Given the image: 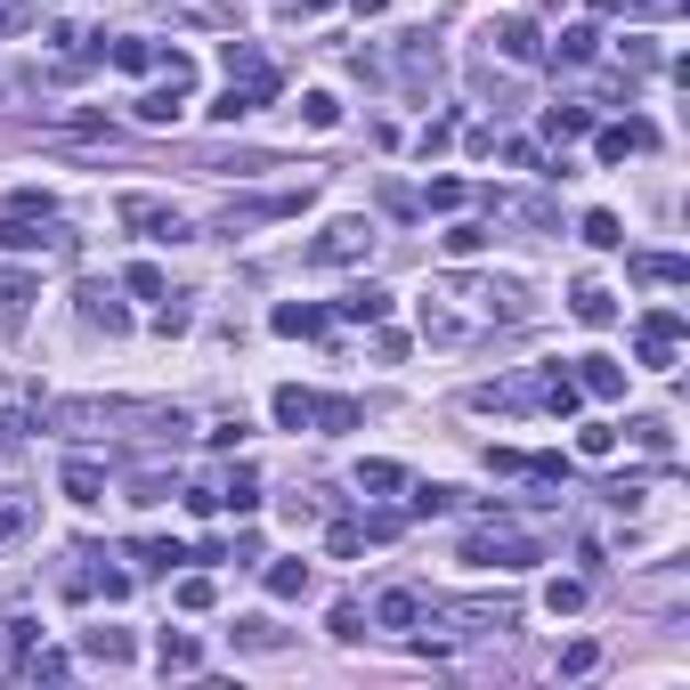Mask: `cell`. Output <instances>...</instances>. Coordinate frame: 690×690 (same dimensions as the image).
<instances>
[{
  "label": "cell",
  "instance_id": "836d02e7",
  "mask_svg": "<svg viewBox=\"0 0 690 690\" xmlns=\"http://www.w3.org/2000/svg\"><path fill=\"white\" fill-rule=\"evenodd\" d=\"M358 423H366L358 399H318V423H309V431H358Z\"/></svg>",
  "mask_w": 690,
  "mask_h": 690
},
{
  "label": "cell",
  "instance_id": "7c38bea8",
  "mask_svg": "<svg viewBox=\"0 0 690 690\" xmlns=\"http://www.w3.org/2000/svg\"><path fill=\"white\" fill-rule=\"evenodd\" d=\"M577 390H585V399H617V390H625V366L593 349V358H577Z\"/></svg>",
  "mask_w": 690,
  "mask_h": 690
},
{
  "label": "cell",
  "instance_id": "e0dca14e",
  "mask_svg": "<svg viewBox=\"0 0 690 690\" xmlns=\"http://www.w3.org/2000/svg\"><path fill=\"white\" fill-rule=\"evenodd\" d=\"M155 666H163V675H196V666H203L196 634H171V625H163V642H155Z\"/></svg>",
  "mask_w": 690,
  "mask_h": 690
},
{
  "label": "cell",
  "instance_id": "484cf974",
  "mask_svg": "<svg viewBox=\"0 0 690 690\" xmlns=\"http://www.w3.org/2000/svg\"><path fill=\"white\" fill-rule=\"evenodd\" d=\"M496 212H512L528 227H560V203H545V196H496Z\"/></svg>",
  "mask_w": 690,
  "mask_h": 690
},
{
  "label": "cell",
  "instance_id": "ee69618b",
  "mask_svg": "<svg viewBox=\"0 0 690 690\" xmlns=\"http://www.w3.org/2000/svg\"><path fill=\"white\" fill-rule=\"evenodd\" d=\"M25 438H33V423L16 407H0V455H25Z\"/></svg>",
  "mask_w": 690,
  "mask_h": 690
},
{
  "label": "cell",
  "instance_id": "b9f144b4",
  "mask_svg": "<svg viewBox=\"0 0 690 690\" xmlns=\"http://www.w3.org/2000/svg\"><path fill=\"white\" fill-rule=\"evenodd\" d=\"M122 285H131L138 301H163V292H171V285H163V268H146V260H131V268H122Z\"/></svg>",
  "mask_w": 690,
  "mask_h": 690
},
{
  "label": "cell",
  "instance_id": "816d5d0a",
  "mask_svg": "<svg viewBox=\"0 0 690 690\" xmlns=\"http://www.w3.org/2000/svg\"><path fill=\"white\" fill-rule=\"evenodd\" d=\"M447 504H455V488H414L407 496V512H447Z\"/></svg>",
  "mask_w": 690,
  "mask_h": 690
},
{
  "label": "cell",
  "instance_id": "4dcf8cb0",
  "mask_svg": "<svg viewBox=\"0 0 690 690\" xmlns=\"http://www.w3.org/2000/svg\"><path fill=\"white\" fill-rule=\"evenodd\" d=\"M81 318H90V325H107V333H122V325H131V318L114 309V292H107V285H81Z\"/></svg>",
  "mask_w": 690,
  "mask_h": 690
},
{
  "label": "cell",
  "instance_id": "7bdbcfd3",
  "mask_svg": "<svg viewBox=\"0 0 690 690\" xmlns=\"http://www.w3.org/2000/svg\"><path fill=\"white\" fill-rule=\"evenodd\" d=\"M423 203H431V212H464L471 187H464V179H431V196H423Z\"/></svg>",
  "mask_w": 690,
  "mask_h": 690
},
{
  "label": "cell",
  "instance_id": "2e32d148",
  "mask_svg": "<svg viewBox=\"0 0 690 690\" xmlns=\"http://www.w3.org/2000/svg\"><path fill=\"white\" fill-rule=\"evenodd\" d=\"M366 536H390V520H366V528H358V520H333V528H325V553L349 560V553H366Z\"/></svg>",
  "mask_w": 690,
  "mask_h": 690
},
{
  "label": "cell",
  "instance_id": "5b68a950",
  "mask_svg": "<svg viewBox=\"0 0 690 690\" xmlns=\"http://www.w3.org/2000/svg\"><path fill=\"white\" fill-rule=\"evenodd\" d=\"M374 244H382L374 220H333L325 236L309 244V260H318V268H358V260H374Z\"/></svg>",
  "mask_w": 690,
  "mask_h": 690
},
{
  "label": "cell",
  "instance_id": "1f68e13d",
  "mask_svg": "<svg viewBox=\"0 0 690 690\" xmlns=\"http://www.w3.org/2000/svg\"><path fill=\"white\" fill-rule=\"evenodd\" d=\"M268 593H277V601H301V593H309V560H268Z\"/></svg>",
  "mask_w": 690,
  "mask_h": 690
},
{
  "label": "cell",
  "instance_id": "e575fe53",
  "mask_svg": "<svg viewBox=\"0 0 690 690\" xmlns=\"http://www.w3.org/2000/svg\"><path fill=\"white\" fill-rule=\"evenodd\" d=\"M593 49H601V33H593V25H569V33L553 41V57H560V66H585Z\"/></svg>",
  "mask_w": 690,
  "mask_h": 690
},
{
  "label": "cell",
  "instance_id": "4316f807",
  "mask_svg": "<svg viewBox=\"0 0 690 690\" xmlns=\"http://www.w3.org/2000/svg\"><path fill=\"white\" fill-rule=\"evenodd\" d=\"M131 560H138V569H163V577H171L179 560H196V553H187V545H163V536H138V545H131Z\"/></svg>",
  "mask_w": 690,
  "mask_h": 690
},
{
  "label": "cell",
  "instance_id": "3957f363",
  "mask_svg": "<svg viewBox=\"0 0 690 690\" xmlns=\"http://www.w3.org/2000/svg\"><path fill=\"white\" fill-rule=\"evenodd\" d=\"M431 617L447 625V634H504V625H520V601H504V593H479V601H431Z\"/></svg>",
  "mask_w": 690,
  "mask_h": 690
},
{
  "label": "cell",
  "instance_id": "8d00e7d4",
  "mask_svg": "<svg viewBox=\"0 0 690 690\" xmlns=\"http://www.w3.org/2000/svg\"><path fill=\"white\" fill-rule=\"evenodd\" d=\"M447 253H455V260L488 253V227H479V220H455V227H447Z\"/></svg>",
  "mask_w": 690,
  "mask_h": 690
},
{
  "label": "cell",
  "instance_id": "52a82bcc",
  "mask_svg": "<svg viewBox=\"0 0 690 690\" xmlns=\"http://www.w3.org/2000/svg\"><path fill=\"white\" fill-rule=\"evenodd\" d=\"M0 253H74V236L57 220H25V212H9L0 220Z\"/></svg>",
  "mask_w": 690,
  "mask_h": 690
},
{
  "label": "cell",
  "instance_id": "44dd1931",
  "mask_svg": "<svg viewBox=\"0 0 690 690\" xmlns=\"http://www.w3.org/2000/svg\"><path fill=\"white\" fill-rule=\"evenodd\" d=\"M569 309H577V318H585V325H610V318H617V292H610V285H593V277H585V285L569 292Z\"/></svg>",
  "mask_w": 690,
  "mask_h": 690
},
{
  "label": "cell",
  "instance_id": "f1b7e54d",
  "mask_svg": "<svg viewBox=\"0 0 690 690\" xmlns=\"http://www.w3.org/2000/svg\"><path fill=\"white\" fill-rule=\"evenodd\" d=\"M268 325H277V333H325V309H309V301H277V309H268Z\"/></svg>",
  "mask_w": 690,
  "mask_h": 690
},
{
  "label": "cell",
  "instance_id": "ab89813d",
  "mask_svg": "<svg viewBox=\"0 0 690 690\" xmlns=\"http://www.w3.org/2000/svg\"><path fill=\"white\" fill-rule=\"evenodd\" d=\"M25 301H33V277H0V325L25 318Z\"/></svg>",
  "mask_w": 690,
  "mask_h": 690
},
{
  "label": "cell",
  "instance_id": "f5cc1de1",
  "mask_svg": "<svg viewBox=\"0 0 690 690\" xmlns=\"http://www.w3.org/2000/svg\"><path fill=\"white\" fill-rule=\"evenodd\" d=\"M625 9H642V16H675L682 0H625Z\"/></svg>",
  "mask_w": 690,
  "mask_h": 690
},
{
  "label": "cell",
  "instance_id": "c3c4849f",
  "mask_svg": "<svg viewBox=\"0 0 690 690\" xmlns=\"http://www.w3.org/2000/svg\"><path fill=\"white\" fill-rule=\"evenodd\" d=\"M301 114H309V131H333V122H342V107H333L325 90H309V98H301Z\"/></svg>",
  "mask_w": 690,
  "mask_h": 690
},
{
  "label": "cell",
  "instance_id": "f907efd6",
  "mask_svg": "<svg viewBox=\"0 0 690 690\" xmlns=\"http://www.w3.org/2000/svg\"><path fill=\"white\" fill-rule=\"evenodd\" d=\"M333 634H342V642H358V634H366V617H358V601H333Z\"/></svg>",
  "mask_w": 690,
  "mask_h": 690
},
{
  "label": "cell",
  "instance_id": "7dc6e473",
  "mask_svg": "<svg viewBox=\"0 0 690 690\" xmlns=\"http://www.w3.org/2000/svg\"><path fill=\"white\" fill-rule=\"evenodd\" d=\"M601 666V642H569V650H560V675H593Z\"/></svg>",
  "mask_w": 690,
  "mask_h": 690
},
{
  "label": "cell",
  "instance_id": "603a6c76",
  "mask_svg": "<svg viewBox=\"0 0 690 690\" xmlns=\"http://www.w3.org/2000/svg\"><path fill=\"white\" fill-rule=\"evenodd\" d=\"M634 277H642V285H690V260H682V253H642Z\"/></svg>",
  "mask_w": 690,
  "mask_h": 690
},
{
  "label": "cell",
  "instance_id": "6da1fadb",
  "mask_svg": "<svg viewBox=\"0 0 690 690\" xmlns=\"http://www.w3.org/2000/svg\"><path fill=\"white\" fill-rule=\"evenodd\" d=\"M520 309H528V292L512 277H471V268H455V277H431V292H423V342L464 349L479 333L512 325Z\"/></svg>",
  "mask_w": 690,
  "mask_h": 690
},
{
  "label": "cell",
  "instance_id": "83f0119b",
  "mask_svg": "<svg viewBox=\"0 0 690 690\" xmlns=\"http://www.w3.org/2000/svg\"><path fill=\"white\" fill-rule=\"evenodd\" d=\"M16 675H25V682H66L74 658L66 650H25V658H16Z\"/></svg>",
  "mask_w": 690,
  "mask_h": 690
},
{
  "label": "cell",
  "instance_id": "7402d4cb",
  "mask_svg": "<svg viewBox=\"0 0 690 690\" xmlns=\"http://www.w3.org/2000/svg\"><path fill=\"white\" fill-rule=\"evenodd\" d=\"M342 318L382 325V318H390V292H382V285H349V292H342Z\"/></svg>",
  "mask_w": 690,
  "mask_h": 690
},
{
  "label": "cell",
  "instance_id": "db71d44e",
  "mask_svg": "<svg viewBox=\"0 0 690 690\" xmlns=\"http://www.w3.org/2000/svg\"><path fill=\"white\" fill-rule=\"evenodd\" d=\"M16 25H25V9H9V0H0V33H16Z\"/></svg>",
  "mask_w": 690,
  "mask_h": 690
},
{
  "label": "cell",
  "instance_id": "277c9868",
  "mask_svg": "<svg viewBox=\"0 0 690 690\" xmlns=\"http://www.w3.org/2000/svg\"><path fill=\"white\" fill-rule=\"evenodd\" d=\"M41 423L66 431V438H107L122 423V399H49V407H41Z\"/></svg>",
  "mask_w": 690,
  "mask_h": 690
},
{
  "label": "cell",
  "instance_id": "ac0fdd59",
  "mask_svg": "<svg viewBox=\"0 0 690 690\" xmlns=\"http://www.w3.org/2000/svg\"><path fill=\"white\" fill-rule=\"evenodd\" d=\"M593 146H601V163H625V155H642V146H650V122H610Z\"/></svg>",
  "mask_w": 690,
  "mask_h": 690
},
{
  "label": "cell",
  "instance_id": "f35d334b",
  "mask_svg": "<svg viewBox=\"0 0 690 690\" xmlns=\"http://www.w3.org/2000/svg\"><path fill=\"white\" fill-rule=\"evenodd\" d=\"M236 650H285V634H277L268 617H244V625H236Z\"/></svg>",
  "mask_w": 690,
  "mask_h": 690
},
{
  "label": "cell",
  "instance_id": "9a60e30c",
  "mask_svg": "<svg viewBox=\"0 0 690 690\" xmlns=\"http://www.w3.org/2000/svg\"><path fill=\"white\" fill-rule=\"evenodd\" d=\"M57 488H66V496H74V504H98V496H107V471H98V464H90V455H74V464H66V471H57Z\"/></svg>",
  "mask_w": 690,
  "mask_h": 690
},
{
  "label": "cell",
  "instance_id": "bcb514c9",
  "mask_svg": "<svg viewBox=\"0 0 690 690\" xmlns=\"http://www.w3.org/2000/svg\"><path fill=\"white\" fill-rule=\"evenodd\" d=\"M325 512V496L318 488H301V496H285V520H292V528H309V520H318Z\"/></svg>",
  "mask_w": 690,
  "mask_h": 690
},
{
  "label": "cell",
  "instance_id": "8fae6325",
  "mask_svg": "<svg viewBox=\"0 0 690 690\" xmlns=\"http://www.w3.org/2000/svg\"><path fill=\"white\" fill-rule=\"evenodd\" d=\"M488 41L512 57V66H536V57H545V33H536L528 16H504V25H488Z\"/></svg>",
  "mask_w": 690,
  "mask_h": 690
},
{
  "label": "cell",
  "instance_id": "d6986e66",
  "mask_svg": "<svg viewBox=\"0 0 690 690\" xmlns=\"http://www.w3.org/2000/svg\"><path fill=\"white\" fill-rule=\"evenodd\" d=\"M268 407H277V423H285V431H309V423H318V390H301V382H285Z\"/></svg>",
  "mask_w": 690,
  "mask_h": 690
},
{
  "label": "cell",
  "instance_id": "8992f818",
  "mask_svg": "<svg viewBox=\"0 0 690 690\" xmlns=\"http://www.w3.org/2000/svg\"><path fill=\"white\" fill-rule=\"evenodd\" d=\"M114 220H122V227H138L146 244H179V236H187V220L171 212V203H155V196H122V203H114Z\"/></svg>",
  "mask_w": 690,
  "mask_h": 690
},
{
  "label": "cell",
  "instance_id": "5bb4252c",
  "mask_svg": "<svg viewBox=\"0 0 690 690\" xmlns=\"http://www.w3.org/2000/svg\"><path fill=\"white\" fill-rule=\"evenodd\" d=\"M131 650L138 642L122 634V625H90V634H81V658H98V666H131Z\"/></svg>",
  "mask_w": 690,
  "mask_h": 690
},
{
  "label": "cell",
  "instance_id": "d6a6232c",
  "mask_svg": "<svg viewBox=\"0 0 690 690\" xmlns=\"http://www.w3.org/2000/svg\"><path fill=\"white\" fill-rule=\"evenodd\" d=\"M390 488H407V471L382 464V455H366V464H358V496H390Z\"/></svg>",
  "mask_w": 690,
  "mask_h": 690
},
{
  "label": "cell",
  "instance_id": "ffe728a7",
  "mask_svg": "<svg viewBox=\"0 0 690 690\" xmlns=\"http://www.w3.org/2000/svg\"><path fill=\"white\" fill-rule=\"evenodd\" d=\"M212 496H220L227 512H260V471H253V464H236V471H227Z\"/></svg>",
  "mask_w": 690,
  "mask_h": 690
},
{
  "label": "cell",
  "instance_id": "7a4b0ae2",
  "mask_svg": "<svg viewBox=\"0 0 690 690\" xmlns=\"http://www.w3.org/2000/svg\"><path fill=\"white\" fill-rule=\"evenodd\" d=\"M455 560H471V569H536V560H545V545H536L528 528H512V520H479Z\"/></svg>",
  "mask_w": 690,
  "mask_h": 690
},
{
  "label": "cell",
  "instance_id": "f6af8a7d",
  "mask_svg": "<svg viewBox=\"0 0 690 690\" xmlns=\"http://www.w3.org/2000/svg\"><path fill=\"white\" fill-rule=\"evenodd\" d=\"M545 610H553V617H577V610H585V585H577V577H560L553 593H545Z\"/></svg>",
  "mask_w": 690,
  "mask_h": 690
},
{
  "label": "cell",
  "instance_id": "681fc988",
  "mask_svg": "<svg viewBox=\"0 0 690 690\" xmlns=\"http://www.w3.org/2000/svg\"><path fill=\"white\" fill-rule=\"evenodd\" d=\"M496 155H504L512 171H536V163H545V155H536V138H504V146H496Z\"/></svg>",
  "mask_w": 690,
  "mask_h": 690
},
{
  "label": "cell",
  "instance_id": "9c48e42d",
  "mask_svg": "<svg viewBox=\"0 0 690 690\" xmlns=\"http://www.w3.org/2000/svg\"><path fill=\"white\" fill-rule=\"evenodd\" d=\"M423 617H431V601L414 593V585H382V593H374V625H390V634H414Z\"/></svg>",
  "mask_w": 690,
  "mask_h": 690
},
{
  "label": "cell",
  "instance_id": "d4e9b609",
  "mask_svg": "<svg viewBox=\"0 0 690 690\" xmlns=\"http://www.w3.org/2000/svg\"><path fill=\"white\" fill-rule=\"evenodd\" d=\"M107 66H114V74H155V66H163V49H155V41H114Z\"/></svg>",
  "mask_w": 690,
  "mask_h": 690
},
{
  "label": "cell",
  "instance_id": "60d3db41",
  "mask_svg": "<svg viewBox=\"0 0 690 690\" xmlns=\"http://www.w3.org/2000/svg\"><path fill=\"white\" fill-rule=\"evenodd\" d=\"M577 455H585V464H601V455H617V431H610V423H585V431H577Z\"/></svg>",
  "mask_w": 690,
  "mask_h": 690
},
{
  "label": "cell",
  "instance_id": "f546056e",
  "mask_svg": "<svg viewBox=\"0 0 690 690\" xmlns=\"http://www.w3.org/2000/svg\"><path fill=\"white\" fill-rule=\"evenodd\" d=\"M268 74H277V66H268L253 41H227V81H268Z\"/></svg>",
  "mask_w": 690,
  "mask_h": 690
},
{
  "label": "cell",
  "instance_id": "ba28073f",
  "mask_svg": "<svg viewBox=\"0 0 690 690\" xmlns=\"http://www.w3.org/2000/svg\"><path fill=\"white\" fill-rule=\"evenodd\" d=\"M682 309H650L642 318V333H634V349H642V366H675V342H682Z\"/></svg>",
  "mask_w": 690,
  "mask_h": 690
},
{
  "label": "cell",
  "instance_id": "cb8c5ba5",
  "mask_svg": "<svg viewBox=\"0 0 690 690\" xmlns=\"http://www.w3.org/2000/svg\"><path fill=\"white\" fill-rule=\"evenodd\" d=\"M585 131H593V107H577V98H569V107H545V138L560 146V138H585Z\"/></svg>",
  "mask_w": 690,
  "mask_h": 690
},
{
  "label": "cell",
  "instance_id": "30bf717a",
  "mask_svg": "<svg viewBox=\"0 0 690 690\" xmlns=\"http://www.w3.org/2000/svg\"><path fill=\"white\" fill-rule=\"evenodd\" d=\"M33 520H41V504H33L25 488H0V553H16V545H25V536H33Z\"/></svg>",
  "mask_w": 690,
  "mask_h": 690
},
{
  "label": "cell",
  "instance_id": "74e56055",
  "mask_svg": "<svg viewBox=\"0 0 690 690\" xmlns=\"http://www.w3.org/2000/svg\"><path fill=\"white\" fill-rule=\"evenodd\" d=\"M171 601H179V610H212L220 585H212V577H179V585H171Z\"/></svg>",
  "mask_w": 690,
  "mask_h": 690
},
{
  "label": "cell",
  "instance_id": "4fadbf2b",
  "mask_svg": "<svg viewBox=\"0 0 690 690\" xmlns=\"http://www.w3.org/2000/svg\"><path fill=\"white\" fill-rule=\"evenodd\" d=\"M171 16L196 25V33H236V9H227V0H171Z\"/></svg>",
  "mask_w": 690,
  "mask_h": 690
},
{
  "label": "cell",
  "instance_id": "d590c367",
  "mask_svg": "<svg viewBox=\"0 0 690 690\" xmlns=\"http://www.w3.org/2000/svg\"><path fill=\"white\" fill-rule=\"evenodd\" d=\"M585 244H593V253H617V244H625L617 212H585Z\"/></svg>",
  "mask_w": 690,
  "mask_h": 690
}]
</instances>
